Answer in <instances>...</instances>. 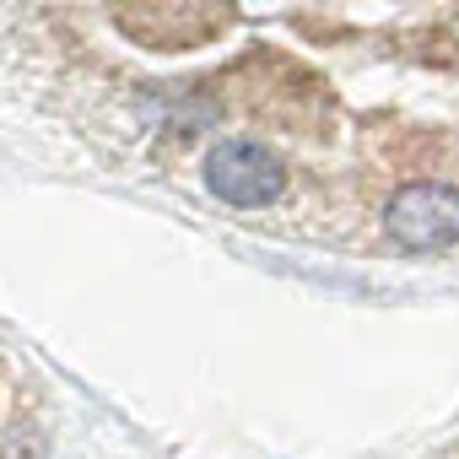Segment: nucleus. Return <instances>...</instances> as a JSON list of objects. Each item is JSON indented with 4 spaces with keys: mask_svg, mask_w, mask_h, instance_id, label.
<instances>
[{
    "mask_svg": "<svg viewBox=\"0 0 459 459\" xmlns=\"http://www.w3.org/2000/svg\"><path fill=\"white\" fill-rule=\"evenodd\" d=\"M205 184L227 200V205H271L287 184L276 152H265L260 141H216V152L205 157Z\"/></svg>",
    "mask_w": 459,
    "mask_h": 459,
    "instance_id": "obj_2",
    "label": "nucleus"
},
{
    "mask_svg": "<svg viewBox=\"0 0 459 459\" xmlns=\"http://www.w3.org/2000/svg\"><path fill=\"white\" fill-rule=\"evenodd\" d=\"M384 227L389 238L411 255H437L448 244H459V189L454 184H437V178H421V184H405L389 211H384Z\"/></svg>",
    "mask_w": 459,
    "mask_h": 459,
    "instance_id": "obj_1",
    "label": "nucleus"
}]
</instances>
